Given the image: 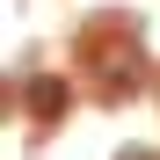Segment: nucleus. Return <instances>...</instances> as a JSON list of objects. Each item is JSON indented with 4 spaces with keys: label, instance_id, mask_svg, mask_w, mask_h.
<instances>
[{
    "label": "nucleus",
    "instance_id": "f257e3e1",
    "mask_svg": "<svg viewBox=\"0 0 160 160\" xmlns=\"http://www.w3.org/2000/svg\"><path fill=\"white\" fill-rule=\"evenodd\" d=\"M29 102H37V117H51V109H66V95H58V80H37V88H29Z\"/></svg>",
    "mask_w": 160,
    "mask_h": 160
}]
</instances>
